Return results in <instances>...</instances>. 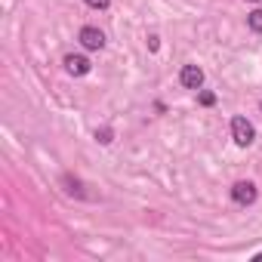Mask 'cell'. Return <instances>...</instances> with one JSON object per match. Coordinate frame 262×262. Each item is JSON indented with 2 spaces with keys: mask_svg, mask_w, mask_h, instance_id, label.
<instances>
[{
  "mask_svg": "<svg viewBox=\"0 0 262 262\" xmlns=\"http://www.w3.org/2000/svg\"><path fill=\"white\" fill-rule=\"evenodd\" d=\"M90 68H93V65H90V59H86V56H74V53H71V56H65V71H68V74L83 77V74H90Z\"/></svg>",
  "mask_w": 262,
  "mask_h": 262,
  "instance_id": "obj_5",
  "label": "cell"
},
{
  "mask_svg": "<svg viewBox=\"0 0 262 262\" xmlns=\"http://www.w3.org/2000/svg\"><path fill=\"white\" fill-rule=\"evenodd\" d=\"M179 83H182L185 90H201V86H204V71H201L198 65H182Z\"/></svg>",
  "mask_w": 262,
  "mask_h": 262,
  "instance_id": "obj_3",
  "label": "cell"
},
{
  "mask_svg": "<svg viewBox=\"0 0 262 262\" xmlns=\"http://www.w3.org/2000/svg\"><path fill=\"white\" fill-rule=\"evenodd\" d=\"M80 43H83L86 50H102V47H105V34H102L99 28L86 25V28H80Z\"/></svg>",
  "mask_w": 262,
  "mask_h": 262,
  "instance_id": "obj_4",
  "label": "cell"
},
{
  "mask_svg": "<svg viewBox=\"0 0 262 262\" xmlns=\"http://www.w3.org/2000/svg\"><path fill=\"white\" fill-rule=\"evenodd\" d=\"M86 7H93V10H108L111 7V0H83Z\"/></svg>",
  "mask_w": 262,
  "mask_h": 262,
  "instance_id": "obj_7",
  "label": "cell"
},
{
  "mask_svg": "<svg viewBox=\"0 0 262 262\" xmlns=\"http://www.w3.org/2000/svg\"><path fill=\"white\" fill-rule=\"evenodd\" d=\"M247 25H250V31L262 34V10H253V13L247 16Z\"/></svg>",
  "mask_w": 262,
  "mask_h": 262,
  "instance_id": "obj_6",
  "label": "cell"
},
{
  "mask_svg": "<svg viewBox=\"0 0 262 262\" xmlns=\"http://www.w3.org/2000/svg\"><path fill=\"white\" fill-rule=\"evenodd\" d=\"M96 139H99L102 145H108V142H111V129H108V126H105V129H99V133H96Z\"/></svg>",
  "mask_w": 262,
  "mask_h": 262,
  "instance_id": "obj_8",
  "label": "cell"
},
{
  "mask_svg": "<svg viewBox=\"0 0 262 262\" xmlns=\"http://www.w3.org/2000/svg\"><path fill=\"white\" fill-rule=\"evenodd\" d=\"M231 139H234V145H241V148H247V145H253V139H256V126L247 120V117H231Z\"/></svg>",
  "mask_w": 262,
  "mask_h": 262,
  "instance_id": "obj_1",
  "label": "cell"
},
{
  "mask_svg": "<svg viewBox=\"0 0 262 262\" xmlns=\"http://www.w3.org/2000/svg\"><path fill=\"white\" fill-rule=\"evenodd\" d=\"M213 102H216L213 93H201V105H213Z\"/></svg>",
  "mask_w": 262,
  "mask_h": 262,
  "instance_id": "obj_9",
  "label": "cell"
},
{
  "mask_svg": "<svg viewBox=\"0 0 262 262\" xmlns=\"http://www.w3.org/2000/svg\"><path fill=\"white\" fill-rule=\"evenodd\" d=\"M253 259H256V262H262V253H256V256H253Z\"/></svg>",
  "mask_w": 262,
  "mask_h": 262,
  "instance_id": "obj_10",
  "label": "cell"
},
{
  "mask_svg": "<svg viewBox=\"0 0 262 262\" xmlns=\"http://www.w3.org/2000/svg\"><path fill=\"white\" fill-rule=\"evenodd\" d=\"M256 198H259V191H256V185H253V182L241 179V182H234V185H231V201H234L237 207H250V204H256Z\"/></svg>",
  "mask_w": 262,
  "mask_h": 262,
  "instance_id": "obj_2",
  "label": "cell"
},
{
  "mask_svg": "<svg viewBox=\"0 0 262 262\" xmlns=\"http://www.w3.org/2000/svg\"><path fill=\"white\" fill-rule=\"evenodd\" d=\"M250 4H259V0H250Z\"/></svg>",
  "mask_w": 262,
  "mask_h": 262,
  "instance_id": "obj_11",
  "label": "cell"
}]
</instances>
